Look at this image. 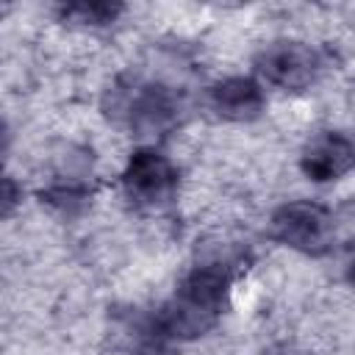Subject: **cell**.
Here are the masks:
<instances>
[{
  "label": "cell",
  "mask_w": 355,
  "mask_h": 355,
  "mask_svg": "<svg viewBox=\"0 0 355 355\" xmlns=\"http://www.w3.org/2000/svg\"><path fill=\"white\" fill-rule=\"evenodd\" d=\"M22 202V186L14 175L0 169V219H8Z\"/></svg>",
  "instance_id": "10"
},
{
  "label": "cell",
  "mask_w": 355,
  "mask_h": 355,
  "mask_svg": "<svg viewBox=\"0 0 355 355\" xmlns=\"http://www.w3.org/2000/svg\"><path fill=\"white\" fill-rule=\"evenodd\" d=\"M263 355H308V352H302V349H297V347H275V349H269V352H263Z\"/></svg>",
  "instance_id": "12"
},
{
  "label": "cell",
  "mask_w": 355,
  "mask_h": 355,
  "mask_svg": "<svg viewBox=\"0 0 355 355\" xmlns=\"http://www.w3.org/2000/svg\"><path fill=\"white\" fill-rule=\"evenodd\" d=\"M269 236L302 255H327L336 244V214L316 200H291L272 214Z\"/></svg>",
  "instance_id": "3"
},
{
  "label": "cell",
  "mask_w": 355,
  "mask_h": 355,
  "mask_svg": "<svg viewBox=\"0 0 355 355\" xmlns=\"http://www.w3.org/2000/svg\"><path fill=\"white\" fill-rule=\"evenodd\" d=\"M122 191L136 208L161 211L180 191V169L155 147H141L122 169Z\"/></svg>",
  "instance_id": "4"
},
{
  "label": "cell",
  "mask_w": 355,
  "mask_h": 355,
  "mask_svg": "<svg viewBox=\"0 0 355 355\" xmlns=\"http://www.w3.org/2000/svg\"><path fill=\"white\" fill-rule=\"evenodd\" d=\"M352 141L347 133L341 130H322L316 133L300 155V166L302 172L316 180V183H327V180H338L352 169Z\"/></svg>",
  "instance_id": "6"
},
{
  "label": "cell",
  "mask_w": 355,
  "mask_h": 355,
  "mask_svg": "<svg viewBox=\"0 0 355 355\" xmlns=\"http://www.w3.org/2000/svg\"><path fill=\"white\" fill-rule=\"evenodd\" d=\"M233 261L214 258L197 263L178 286L175 297L153 316L161 338L169 341H189L208 333L225 313L230 288H233Z\"/></svg>",
  "instance_id": "1"
},
{
  "label": "cell",
  "mask_w": 355,
  "mask_h": 355,
  "mask_svg": "<svg viewBox=\"0 0 355 355\" xmlns=\"http://www.w3.org/2000/svg\"><path fill=\"white\" fill-rule=\"evenodd\" d=\"M105 111L139 139H161L178 128L183 97L178 89L150 78H119L105 94Z\"/></svg>",
  "instance_id": "2"
},
{
  "label": "cell",
  "mask_w": 355,
  "mask_h": 355,
  "mask_svg": "<svg viewBox=\"0 0 355 355\" xmlns=\"http://www.w3.org/2000/svg\"><path fill=\"white\" fill-rule=\"evenodd\" d=\"M125 8L116 3H69L61 6L58 14L67 22H78V25H89V28H103L111 25Z\"/></svg>",
  "instance_id": "9"
},
{
  "label": "cell",
  "mask_w": 355,
  "mask_h": 355,
  "mask_svg": "<svg viewBox=\"0 0 355 355\" xmlns=\"http://www.w3.org/2000/svg\"><path fill=\"white\" fill-rule=\"evenodd\" d=\"M208 105L222 119L250 122V119H255L263 111L266 94H263V89H261V83L255 78L233 75V78L216 80L208 89Z\"/></svg>",
  "instance_id": "7"
},
{
  "label": "cell",
  "mask_w": 355,
  "mask_h": 355,
  "mask_svg": "<svg viewBox=\"0 0 355 355\" xmlns=\"http://www.w3.org/2000/svg\"><path fill=\"white\" fill-rule=\"evenodd\" d=\"M89 158H69L67 166H61L53 180L47 183V189H42V200L47 205H53L55 211L72 216L78 211H83L94 194V183H92V172L86 169Z\"/></svg>",
  "instance_id": "8"
},
{
  "label": "cell",
  "mask_w": 355,
  "mask_h": 355,
  "mask_svg": "<svg viewBox=\"0 0 355 355\" xmlns=\"http://www.w3.org/2000/svg\"><path fill=\"white\" fill-rule=\"evenodd\" d=\"M324 58L305 42H272L255 55V72L286 92H302L319 80Z\"/></svg>",
  "instance_id": "5"
},
{
  "label": "cell",
  "mask_w": 355,
  "mask_h": 355,
  "mask_svg": "<svg viewBox=\"0 0 355 355\" xmlns=\"http://www.w3.org/2000/svg\"><path fill=\"white\" fill-rule=\"evenodd\" d=\"M8 141H11V133H8V125H6V119L0 116V155L8 150Z\"/></svg>",
  "instance_id": "11"
}]
</instances>
